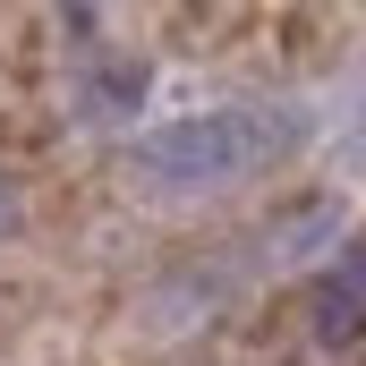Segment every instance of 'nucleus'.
<instances>
[{"instance_id": "1", "label": "nucleus", "mask_w": 366, "mask_h": 366, "mask_svg": "<svg viewBox=\"0 0 366 366\" xmlns=\"http://www.w3.org/2000/svg\"><path fill=\"white\" fill-rule=\"evenodd\" d=\"M281 145H290V119L281 111H256V102H222V111H187V119H162L137 137V171L162 187H222L264 171Z\"/></svg>"}, {"instance_id": "2", "label": "nucleus", "mask_w": 366, "mask_h": 366, "mask_svg": "<svg viewBox=\"0 0 366 366\" xmlns=\"http://www.w3.org/2000/svg\"><path fill=\"white\" fill-rule=\"evenodd\" d=\"M315 341H350V332H366V256H350L341 273L315 281Z\"/></svg>"}]
</instances>
